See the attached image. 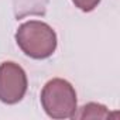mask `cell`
I'll list each match as a JSON object with an SVG mask.
<instances>
[{"instance_id":"3","label":"cell","mask_w":120,"mask_h":120,"mask_svg":"<svg viewBox=\"0 0 120 120\" xmlns=\"http://www.w3.org/2000/svg\"><path fill=\"white\" fill-rule=\"evenodd\" d=\"M28 81L26 71L13 61L0 64V102L6 105L19 103L27 92Z\"/></svg>"},{"instance_id":"1","label":"cell","mask_w":120,"mask_h":120,"mask_svg":"<svg viewBox=\"0 0 120 120\" xmlns=\"http://www.w3.org/2000/svg\"><path fill=\"white\" fill-rule=\"evenodd\" d=\"M16 42L20 49L33 59L49 58L58 44L56 33L44 21L30 20L23 23L16 31Z\"/></svg>"},{"instance_id":"6","label":"cell","mask_w":120,"mask_h":120,"mask_svg":"<svg viewBox=\"0 0 120 120\" xmlns=\"http://www.w3.org/2000/svg\"><path fill=\"white\" fill-rule=\"evenodd\" d=\"M71 2L79 10H82L85 13H89V11H92V10H95L98 7V4L100 3V0H71Z\"/></svg>"},{"instance_id":"4","label":"cell","mask_w":120,"mask_h":120,"mask_svg":"<svg viewBox=\"0 0 120 120\" xmlns=\"http://www.w3.org/2000/svg\"><path fill=\"white\" fill-rule=\"evenodd\" d=\"M49 0H13V13L16 20L28 16H44Z\"/></svg>"},{"instance_id":"5","label":"cell","mask_w":120,"mask_h":120,"mask_svg":"<svg viewBox=\"0 0 120 120\" xmlns=\"http://www.w3.org/2000/svg\"><path fill=\"white\" fill-rule=\"evenodd\" d=\"M74 117L78 119H109L110 113L106 106L100 103H88L79 109V113H75Z\"/></svg>"},{"instance_id":"2","label":"cell","mask_w":120,"mask_h":120,"mask_svg":"<svg viewBox=\"0 0 120 120\" xmlns=\"http://www.w3.org/2000/svg\"><path fill=\"white\" fill-rule=\"evenodd\" d=\"M40 100L51 119H72L78 110L75 88L61 78H54L44 85Z\"/></svg>"}]
</instances>
